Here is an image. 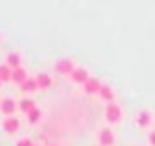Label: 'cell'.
Returning a JSON list of instances; mask_svg holds the SVG:
<instances>
[{
  "mask_svg": "<svg viewBox=\"0 0 155 146\" xmlns=\"http://www.w3.org/2000/svg\"><path fill=\"white\" fill-rule=\"evenodd\" d=\"M0 102H2V97H0Z\"/></svg>",
  "mask_w": 155,
  "mask_h": 146,
  "instance_id": "d6986e66",
  "label": "cell"
},
{
  "mask_svg": "<svg viewBox=\"0 0 155 146\" xmlns=\"http://www.w3.org/2000/svg\"><path fill=\"white\" fill-rule=\"evenodd\" d=\"M28 79V71H26V68H15L13 69V75H11V81L13 82H17V84H22L24 81Z\"/></svg>",
  "mask_w": 155,
  "mask_h": 146,
  "instance_id": "7c38bea8",
  "label": "cell"
},
{
  "mask_svg": "<svg viewBox=\"0 0 155 146\" xmlns=\"http://www.w3.org/2000/svg\"><path fill=\"white\" fill-rule=\"evenodd\" d=\"M11 75H13V69L6 62H2V64H0V81L8 82V81H11Z\"/></svg>",
  "mask_w": 155,
  "mask_h": 146,
  "instance_id": "9a60e30c",
  "label": "cell"
},
{
  "mask_svg": "<svg viewBox=\"0 0 155 146\" xmlns=\"http://www.w3.org/2000/svg\"><path fill=\"white\" fill-rule=\"evenodd\" d=\"M35 108H37V106H35V101L29 99V97H24V99L18 101V110H20L22 113H26V115H28L31 110H35Z\"/></svg>",
  "mask_w": 155,
  "mask_h": 146,
  "instance_id": "8fae6325",
  "label": "cell"
},
{
  "mask_svg": "<svg viewBox=\"0 0 155 146\" xmlns=\"http://www.w3.org/2000/svg\"><path fill=\"white\" fill-rule=\"evenodd\" d=\"M122 119V108L119 102H108L104 106V121L108 124H119Z\"/></svg>",
  "mask_w": 155,
  "mask_h": 146,
  "instance_id": "6da1fadb",
  "label": "cell"
},
{
  "mask_svg": "<svg viewBox=\"0 0 155 146\" xmlns=\"http://www.w3.org/2000/svg\"><path fill=\"white\" fill-rule=\"evenodd\" d=\"M15 146H35V144H33V141H31L29 137H20V139L15 142Z\"/></svg>",
  "mask_w": 155,
  "mask_h": 146,
  "instance_id": "e0dca14e",
  "label": "cell"
},
{
  "mask_svg": "<svg viewBox=\"0 0 155 146\" xmlns=\"http://www.w3.org/2000/svg\"><path fill=\"white\" fill-rule=\"evenodd\" d=\"M148 141H150V144H151V146H155V130H153V131L150 133V137H148Z\"/></svg>",
  "mask_w": 155,
  "mask_h": 146,
  "instance_id": "ac0fdd59",
  "label": "cell"
},
{
  "mask_svg": "<svg viewBox=\"0 0 155 146\" xmlns=\"http://www.w3.org/2000/svg\"><path fill=\"white\" fill-rule=\"evenodd\" d=\"M40 115H42V111H40L38 108H35V110H31V111L28 113V121H29L31 124H35V122H38Z\"/></svg>",
  "mask_w": 155,
  "mask_h": 146,
  "instance_id": "2e32d148",
  "label": "cell"
},
{
  "mask_svg": "<svg viewBox=\"0 0 155 146\" xmlns=\"http://www.w3.org/2000/svg\"><path fill=\"white\" fill-rule=\"evenodd\" d=\"M17 110H18V101H15L11 97H6V99H2V102H0V111H2V115H6V117L15 115Z\"/></svg>",
  "mask_w": 155,
  "mask_h": 146,
  "instance_id": "8992f818",
  "label": "cell"
},
{
  "mask_svg": "<svg viewBox=\"0 0 155 146\" xmlns=\"http://www.w3.org/2000/svg\"><path fill=\"white\" fill-rule=\"evenodd\" d=\"M6 64H8L11 69H15V68H20V55H18L17 51H11V53H8V55H6Z\"/></svg>",
  "mask_w": 155,
  "mask_h": 146,
  "instance_id": "4fadbf2b",
  "label": "cell"
},
{
  "mask_svg": "<svg viewBox=\"0 0 155 146\" xmlns=\"http://www.w3.org/2000/svg\"><path fill=\"white\" fill-rule=\"evenodd\" d=\"M20 88H22V91H28V93H31V91H35L37 88H38V84H37V79L35 77H28L22 84H20Z\"/></svg>",
  "mask_w": 155,
  "mask_h": 146,
  "instance_id": "5bb4252c",
  "label": "cell"
},
{
  "mask_svg": "<svg viewBox=\"0 0 155 146\" xmlns=\"http://www.w3.org/2000/svg\"><path fill=\"white\" fill-rule=\"evenodd\" d=\"M35 79H37V84H38L40 90H48L53 84V79H51V75H49L48 71H38L37 75H35Z\"/></svg>",
  "mask_w": 155,
  "mask_h": 146,
  "instance_id": "30bf717a",
  "label": "cell"
},
{
  "mask_svg": "<svg viewBox=\"0 0 155 146\" xmlns=\"http://www.w3.org/2000/svg\"><path fill=\"white\" fill-rule=\"evenodd\" d=\"M77 66H75V62H73V58H60V60H57L55 62V71L57 73H60V75H71L73 73V69H75Z\"/></svg>",
  "mask_w": 155,
  "mask_h": 146,
  "instance_id": "3957f363",
  "label": "cell"
},
{
  "mask_svg": "<svg viewBox=\"0 0 155 146\" xmlns=\"http://www.w3.org/2000/svg\"><path fill=\"white\" fill-rule=\"evenodd\" d=\"M102 84H104V82H102L99 77H93V75H91V77L82 84V91H84L86 95H97Z\"/></svg>",
  "mask_w": 155,
  "mask_h": 146,
  "instance_id": "277c9868",
  "label": "cell"
},
{
  "mask_svg": "<svg viewBox=\"0 0 155 146\" xmlns=\"http://www.w3.org/2000/svg\"><path fill=\"white\" fill-rule=\"evenodd\" d=\"M97 141H99V146H113L115 144V133H113V130L108 128V126L101 128L99 133H97Z\"/></svg>",
  "mask_w": 155,
  "mask_h": 146,
  "instance_id": "7a4b0ae2",
  "label": "cell"
},
{
  "mask_svg": "<svg viewBox=\"0 0 155 146\" xmlns=\"http://www.w3.org/2000/svg\"><path fill=\"white\" fill-rule=\"evenodd\" d=\"M90 77H91L90 71H88V68H84V66H77V68L73 69V73L69 75V79H71L75 84H84Z\"/></svg>",
  "mask_w": 155,
  "mask_h": 146,
  "instance_id": "52a82bcc",
  "label": "cell"
},
{
  "mask_svg": "<svg viewBox=\"0 0 155 146\" xmlns=\"http://www.w3.org/2000/svg\"><path fill=\"white\" fill-rule=\"evenodd\" d=\"M153 122V117H151V111L150 110H140L137 115H135V124L140 128V130H148Z\"/></svg>",
  "mask_w": 155,
  "mask_h": 146,
  "instance_id": "5b68a950",
  "label": "cell"
},
{
  "mask_svg": "<svg viewBox=\"0 0 155 146\" xmlns=\"http://www.w3.org/2000/svg\"><path fill=\"white\" fill-rule=\"evenodd\" d=\"M0 86H2V81H0Z\"/></svg>",
  "mask_w": 155,
  "mask_h": 146,
  "instance_id": "ffe728a7",
  "label": "cell"
},
{
  "mask_svg": "<svg viewBox=\"0 0 155 146\" xmlns=\"http://www.w3.org/2000/svg\"><path fill=\"white\" fill-rule=\"evenodd\" d=\"M2 128H4V131H6V133L13 135V133H17V131L20 130V121H18L15 115L6 117V119L2 121Z\"/></svg>",
  "mask_w": 155,
  "mask_h": 146,
  "instance_id": "ba28073f",
  "label": "cell"
},
{
  "mask_svg": "<svg viewBox=\"0 0 155 146\" xmlns=\"http://www.w3.org/2000/svg\"><path fill=\"white\" fill-rule=\"evenodd\" d=\"M35 146H37V144H35Z\"/></svg>",
  "mask_w": 155,
  "mask_h": 146,
  "instance_id": "44dd1931",
  "label": "cell"
},
{
  "mask_svg": "<svg viewBox=\"0 0 155 146\" xmlns=\"http://www.w3.org/2000/svg\"><path fill=\"white\" fill-rule=\"evenodd\" d=\"M97 95H99V99H102L106 104H108V102H115V97H117V95H115V90H113L110 84H106V82L101 86V90H99Z\"/></svg>",
  "mask_w": 155,
  "mask_h": 146,
  "instance_id": "9c48e42d",
  "label": "cell"
}]
</instances>
